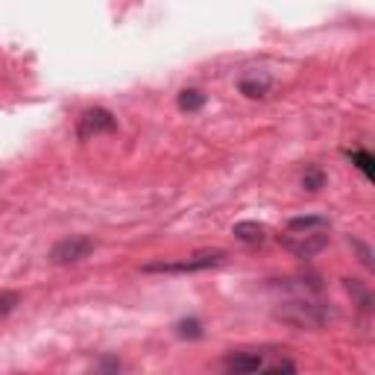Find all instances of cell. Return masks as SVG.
Instances as JSON below:
<instances>
[{"mask_svg": "<svg viewBox=\"0 0 375 375\" xmlns=\"http://www.w3.org/2000/svg\"><path fill=\"white\" fill-rule=\"evenodd\" d=\"M281 323H288L293 329H326L337 319L334 302L323 299V293H296L293 299L281 302V308L276 311Z\"/></svg>", "mask_w": 375, "mask_h": 375, "instance_id": "6da1fadb", "label": "cell"}, {"mask_svg": "<svg viewBox=\"0 0 375 375\" xmlns=\"http://www.w3.org/2000/svg\"><path fill=\"white\" fill-rule=\"evenodd\" d=\"M226 372H296V361H291L284 349H238L223 358Z\"/></svg>", "mask_w": 375, "mask_h": 375, "instance_id": "7a4b0ae2", "label": "cell"}, {"mask_svg": "<svg viewBox=\"0 0 375 375\" xmlns=\"http://www.w3.org/2000/svg\"><path fill=\"white\" fill-rule=\"evenodd\" d=\"M226 249H200L188 258H179V261H150L144 264L141 270L144 273H167V276H182V273H203V270H211L226 261Z\"/></svg>", "mask_w": 375, "mask_h": 375, "instance_id": "3957f363", "label": "cell"}, {"mask_svg": "<svg viewBox=\"0 0 375 375\" xmlns=\"http://www.w3.org/2000/svg\"><path fill=\"white\" fill-rule=\"evenodd\" d=\"M117 129V117L106 109V106H91L85 109L77 120V138L80 141H91L97 135H109Z\"/></svg>", "mask_w": 375, "mask_h": 375, "instance_id": "277c9868", "label": "cell"}, {"mask_svg": "<svg viewBox=\"0 0 375 375\" xmlns=\"http://www.w3.org/2000/svg\"><path fill=\"white\" fill-rule=\"evenodd\" d=\"M279 243L296 258H311L329 246V229L326 231H288V235H279Z\"/></svg>", "mask_w": 375, "mask_h": 375, "instance_id": "5b68a950", "label": "cell"}, {"mask_svg": "<svg viewBox=\"0 0 375 375\" xmlns=\"http://www.w3.org/2000/svg\"><path fill=\"white\" fill-rule=\"evenodd\" d=\"M97 249V243L91 238H85V235H70L65 241H59L56 246L50 249V264H56V267H65V264H80L85 261L88 255H91Z\"/></svg>", "mask_w": 375, "mask_h": 375, "instance_id": "8992f818", "label": "cell"}, {"mask_svg": "<svg viewBox=\"0 0 375 375\" xmlns=\"http://www.w3.org/2000/svg\"><path fill=\"white\" fill-rule=\"evenodd\" d=\"M238 91L249 100H264L273 91V77L267 70H246V74L238 80Z\"/></svg>", "mask_w": 375, "mask_h": 375, "instance_id": "52a82bcc", "label": "cell"}, {"mask_svg": "<svg viewBox=\"0 0 375 375\" xmlns=\"http://www.w3.org/2000/svg\"><path fill=\"white\" fill-rule=\"evenodd\" d=\"M231 235H235L241 243H246V246H261L267 241V226L255 223V220H241V223L231 226Z\"/></svg>", "mask_w": 375, "mask_h": 375, "instance_id": "ba28073f", "label": "cell"}, {"mask_svg": "<svg viewBox=\"0 0 375 375\" xmlns=\"http://www.w3.org/2000/svg\"><path fill=\"white\" fill-rule=\"evenodd\" d=\"M331 229V220L326 214H305V217L288 220V231H326Z\"/></svg>", "mask_w": 375, "mask_h": 375, "instance_id": "9c48e42d", "label": "cell"}, {"mask_svg": "<svg viewBox=\"0 0 375 375\" xmlns=\"http://www.w3.org/2000/svg\"><path fill=\"white\" fill-rule=\"evenodd\" d=\"M176 106H179L182 112L193 115V112H200L205 106V94L200 91V88H182L179 97H176Z\"/></svg>", "mask_w": 375, "mask_h": 375, "instance_id": "30bf717a", "label": "cell"}, {"mask_svg": "<svg viewBox=\"0 0 375 375\" xmlns=\"http://www.w3.org/2000/svg\"><path fill=\"white\" fill-rule=\"evenodd\" d=\"M302 188H305L308 193H317V191H323L326 188V182H329V176H326V170L323 167H317V165H311V167H305V173H302Z\"/></svg>", "mask_w": 375, "mask_h": 375, "instance_id": "8fae6325", "label": "cell"}, {"mask_svg": "<svg viewBox=\"0 0 375 375\" xmlns=\"http://www.w3.org/2000/svg\"><path fill=\"white\" fill-rule=\"evenodd\" d=\"M346 291H349L355 299H358V308H361V311H369V308H372V293L364 288L358 279H346Z\"/></svg>", "mask_w": 375, "mask_h": 375, "instance_id": "7c38bea8", "label": "cell"}, {"mask_svg": "<svg viewBox=\"0 0 375 375\" xmlns=\"http://www.w3.org/2000/svg\"><path fill=\"white\" fill-rule=\"evenodd\" d=\"M349 158H352V165L367 176V179H372V155H369L367 150H352Z\"/></svg>", "mask_w": 375, "mask_h": 375, "instance_id": "4fadbf2b", "label": "cell"}, {"mask_svg": "<svg viewBox=\"0 0 375 375\" xmlns=\"http://www.w3.org/2000/svg\"><path fill=\"white\" fill-rule=\"evenodd\" d=\"M176 331H179V337H191V341H196V337H203V323L200 319H182V323L176 326Z\"/></svg>", "mask_w": 375, "mask_h": 375, "instance_id": "5bb4252c", "label": "cell"}, {"mask_svg": "<svg viewBox=\"0 0 375 375\" xmlns=\"http://www.w3.org/2000/svg\"><path fill=\"white\" fill-rule=\"evenodd\" d=\"M349 246L355 249V253H358V261L369 270V267H372V249H369L364 241H358V238H349Z\"/></svg>", "mask_w": 375, "mask_h": 375, "instance_id": "9a60e30c", "label": "cell"}, {"mask_svg": "<svg viewBox=\"0 0 375 375\" xmlns=\"http://www.w3.org/2000/svg\"><path fill=\"white\" fill-rule=\"evenodd\" d=\"M18 302H21V296H18V293H12V291L0 293V317L12 314V311H15V305H18Z\"/></svg>", "mask_w": 375, "mask_h": 375, "instance_id": "2e32d148", "label": "cell"}]
</instances>
